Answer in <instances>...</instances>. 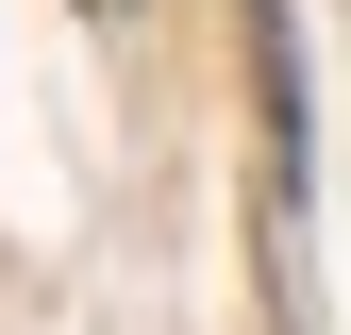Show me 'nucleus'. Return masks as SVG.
I'll return each instance as SVG.
<instances>
[{
    "label": "nucleus",
    "instance_id": "1",
    "mask_svg": "<svg viewBox=\"0 0 351 335\" xmlns=\"http://www.w3.org/2000/svg\"><path fill=\"white\" fill-rule=\"evenodd\" d=\"M251 67H268V201H301V67H285V0H251Z\"/></svg>",
    "mask_w": 351,
    "mask_h": 335
}]
</instances>
